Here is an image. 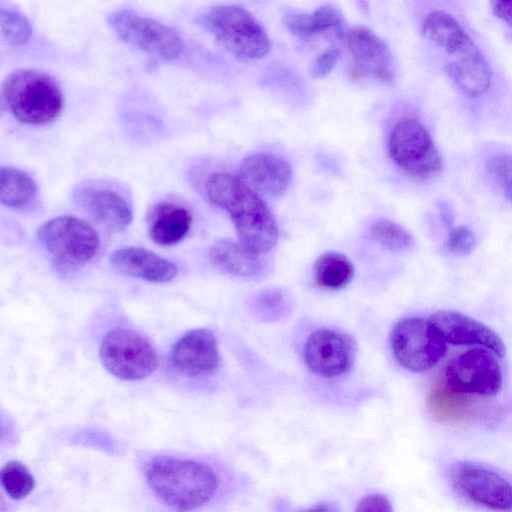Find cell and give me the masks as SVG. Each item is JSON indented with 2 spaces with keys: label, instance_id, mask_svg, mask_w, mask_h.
Instances as JSON below:
<instances>
[{
  "label": "cell",
  "instance_id": "3",
  "mask_svg": "<svg viewBox=\"0 0 512 512\" xmlns=\"http://www.w3.org/2000/svg\"><path fill=\"white\" fill-rule=\"evenodd\" d=\"M1 93L7 110L25 124H48L63 109L59 84L43 71L20 69L10 73L2 83Z\"/></svg>",
  "mask_w": 512,
  "mask_h": 512
},
{
  "label": "cell",
  "instance_id": "1",
  "mask_svg": "<svg viewBox=\"0 0 512 512\" xmlns=\"http://www.w3.org/2000/svg\"><path fill=\"white\" fill-rule=\"evenodd\" d=\"M205 191L212 204L228 213L245 248L262 255L275 246L278 228L273 215L263 199L237 176L213 173L206 180Z\"/></svg>",
  "mask_w": 512,
  "mask_h": 512
},
{
  "label": "cell",
  "instance_id": "21",
  "mask_svg": "<svg viewBox=\"0 0 512 512\" xmlns=\"http://www.w3.org/2000/svg\"><path fill=\"white\" fill-rule=\"evenodd\" d=\"M209 256L221 270L243 278L259 277L267 268V263L261 255L232 239L216 241L210 248Z\"/></svg>",
  "mask_w": 512,
  "mask_h": 512
},
{
  "label": "cell",
  "instance_id": "16",
  "mask_svg": "<svg viewBox=\"0 0 512 512\" xmlns=\"http://www.w3.org/2000/svg\"><path fill=\"white\" fill-rule=\"evenodd\" d=\"M429 320L448 344L486 348L499 358L505 354V345L498 334L474 318L456 311L439 310Z\"/></svg>",
  "mask_w": 512,
  "mask_h": 512
},
{
  "label": "cell",
  "instance_id": "19",
  "mask_svg": "<svg viewBox=\"0 0 512 512\" xmlns=\"http://www.w3.org/2000/svg\"><path fill=\"white\" fill-rule=\"evenodd\" d=\"M78 205L95 221L121 231L132 221V211L123 196L102 188H84L75 195Z\"/></svg>",
  "mask_w": 512,
  "mask_h": 512
},
{
  "label": "cell",
  "instance_id": "32",
  "mask_svg": "<svg viewBox=\"0 0 512 512\" xmlns=\"http://www.w3.org/2000/svg\"><path fill=\"white\" fill-rule=\"evenodd\" d=\"M340 56V50L337 47H330L318 55L312 65V75L322 78L328 75L336 65Z\"/></svg>",
  "mask_w": 512,
  "mask_h": 512
},
{
  "label": "cell",
  "instance_id": "33",
  "mask_svg": "<svg viewBox=\"0 0 512 512\" xmlns=\"http://www.w3.org/2000/svg\"><path fill=\"white\" fill-rule=\"evenodd\" d=\"M355 512H393L390 500L383 494L373 493L362 497Z\"/></svg>",
  "mask_w": 512,
  "mask_h": 512
},
{
  "label": "cell",
  "instance_id": "10",
  "mask_svg": "<svg viewBox=\"0 0 512 512\" xmlns=\"http://www.w3.org/2000/svg\"><path fill=\"white\" fill-rule=\"evenodd\" d=\"M497 355L475 347L453 357L443 373L445 384L465 395L493 396L502 387V370Z\"/></svg>",
  "mask_w": 512,
  "mask_h": 512
},
{
  "label": "cell",
  "instance_id": "22",
  "mask_svg": "<svg viewBox=\"0 0 512 512\" xmlns=\"http://www.w3.org/2000/svg\"><path fill=\"white\" fill-rule=\"evenodd\" d=\"M284 23L289 32L302 39L315 36L339 38L344 33L342 14L330 4L322 5L312 13L289 14Z\"/></svg>",
  "mask_w": 512,
  "mask_h": 512
},
{
  "label": "cell",
  "instance_id": "34",
  "mask_svg": "<svg viewBox=\"0 0 512 512\" xmlns=\"http://www.w3.org/2000/svg\"><path fill=\"white\" fill-rule=\"evenodd\" d=\"M491 5L494 16L512 28V0H497Z\"/></svg>",
  "mask_w": 512,
  "mask_h": 512
},
{
  "label": "cell",
  "instance_id": "18",
  "mask_svg": "<svg viewBox=\"0 0 512 512\" xmlns=\"http://www.w3.org/2000/svg\"><path fill=\"white\" fill-rule=\"evenodd\" d=\"M111 265L120 273L153 283H167L178 274L170 260L142 247L130 246L113 251Z\"/></svg>",
  "mask_w": 512,
  "mask_h": 512
},
{
  "label": "cell",
  "instance_id": "25",
  "mask_svg": "<svg viewBox=\"0 0 512 512\" xmlns=\"http://www.w3.org/2000/svg\"><path fill=\"white\" fill-rule=\"evenodd\" d=\"M36 194L34 180L24 171L3 166L0 172V200L10 208H23Z\"/></svg>",
  "mask_w": 512,
  "mask_h": 512
},
{
  "label": "cell",
  "instance_id": "8",
  "mask_svg": "<svg viewBox=\"0 0 512 512\" xmlns=\"http://www.w3.org/2000/svg\"><path fill=\"white\" fill-rule=\"evenodd\" d=\"M100 359L109 373L126 381L146 378L158 366L153 346L141 335L123 328L105 335L100 346Z\"/></svg>",
  "mask_w": 512,
  "mask_h": 512
},
{
  "label": "cell",
  "instance_id": "27",
  "mask_svg": "<svg viewBox=\"0 0 512 512\" xmlns=\"http://www.w3.org/2000/svg\"><path fill=\"white\" fill-rule=\"evenodd\" d=\"M369 236L392 252L407 251L413 245L412 235L402 225L387 219L374 222L369 229Z\"/></svg>",
  "mask_w": 512,
  "mask_h": 512
},
{
  "label": "cell",
  "instance_id": "28",
  "mask_svg": "<svg viewBox=\"0 0 512 512\" xmlns=\"http://www.w3.org/2000/svg\"><path fill=\"white\" fill-rule=\"evenodd\" d=\"M0 482L6 494L16 500L28 496L35 487L30 470L19 461H9L2 467Z\"/></svg>",
  "mask_w": 512,
  "mask_h": 512
},
{
  "label": "cell",
  "instance_id": "20",
  "mask_svg": "<svg viewBox=\"0 0 512 512\" xmlns=\"http://www.w3.org/2000/svg\"><path fill=\"white\" fill-rule=\"evenodd\" d=\"M192 216L184 206L173 202H160L153 206L147 218L151 239L161 246L179 243L188 234Z\"/></svg>",
  "mask_w": 512,
  "mask_h": 512
},
{
  "label": "cell",
  "instance_id": "6",
  "mask_svg": "<svg viewBox=\"0 0 512 512\" xmlns=\"http://www.w3.org/2000/svg\"><path fill=\"white\" fill-rule=\"evenodd\" d=\"M108 24L124 42L161 60H175L184 49L182 38L173 28L132 9L114 11Z\"/></svg>",
  "mask_w": 512,
  "mask_h": 512
},
{
  "label": "cell",
  "instance_id": "24",
  "mask_svg": "<svg viewBox=\"0 0 512 512\" xmlns=\"http://www.w3.org/2000/svg\"><path fill=\"white\" fill-rule=\"evenodd\" d=\"M354 276L351 261L338 252L321 254L314 265L316 284L327 290H339L346 287Z\"/></svg>",
  "mask_w": 512,
  "mask_h": 512
},
{
  "label": "cell",
  "instance_id": "13",
  "mask_svg": "<svg viewBox=\"0 0 512 512\" xmlns=\"http://www.w3.org/2000/svg\"><path fill=\"white\" fill-rule=\"evenodd\" d=\"M344 41L352 57L349 73L353 80L370 75L387 84L394 81L392 56L375 33L364 27H353L345 32Z\"/></svg>",
  "mask_w": 512,
  "mask_h": 512
},
{
  "label": "cell",
  "instance_id": "11",
  "mask_svg": "<svg viewBox=\"0 0 512 512\" xmlns=\"http://www.w3.org/2000/svg\"><path fill=\"white\" fill-rule=\"evenodd\" d=\"M450 479L454 488L471 502L494 511L512 510V485L500 474L462 461L452 466Z\"/></svg>",
  "mask_w": 512,
  "mask_h": 512
},
{
  "label": "cell",
  "instance_id": "14",
  "mask_svg": "<svg viewBox=\"0 0 512 512\" xmlns=\"http://www.w3.org/2000/svg\"><path fill=\"white\" fill-rule=\"evenodd\" d=\"M355 345L343 333L320 329L314 331L304 347V358L308 368L326 378L340 376L353 364Z\"/></svg>",
  "mask_w": 512,
  "mask_h": 512
},
{
  "label": "cell",
  "instance_id": "12",
  "mask_svg": "<svg viewBox=\"0 0 512 512\" xmlns=\"http://www.w3.org/2000/svg\"><path fill=\"white\" fill-rule=\"evenodd\" d=\"M443 50L447 55L446 73L459 90L469 97H478L488 91L492 82V70L467 32Z\"/></svg>",
  "mask_w": 512,
  "mask_h": 512
},
{
  "label": "cell",
  "instance_id": "5",
  "mask_svg": "<svg viewBox=\"0 0 512 512\" xmlns=\"http://www.w3.org/2000/svg\"><path fill=\"white\" fill-rule=\"evenodd\" d=\"M388 153L404 173L417 179L436 177L444 167L429 131L416 119H403L392 128Z\"/></svg>",
  "mask_w": 512,
  "mask_h": 512
},
{
  "label": "cell",
  "instance_id": "26",
  "mask_svg": "<svg viewBox=\"0 0 512 512\" xmlns=\"http://www.w3.org/2000/svg\"><path fill=\"white\" fill-rule=\"evenodd\" d=\"M249 309L260 321L273 322L288 315L292 301L287 292L278 288H269L254 294L249 300Z\"/></svg>",
  "mask_w": 512,
  "mask_h": 512
},
{
  "label": "cell",
  "instance_id": "9",
  "mask_svg": "<svg viewBox=\"0 0 512 512\" xmlns=\"http://www.w3.org/2000/svg\"><path fill=\"white\" fill-rule=\"evenodd\" d=\"M45 250L67 265H82L90 261L99 249V237L86 221L63 215L46 221L38 231Z\"/></svg>",
  "mask_w": 512,
  "mask_h": 512
},
{
  "label": "cell",
  "instance_id": "17",
  "mask_svg": "<svg viewBox=\"0 0 512 512\" xmlns=\"http://www.w3.org/2000/svg\"><path fill=\"white\" fill-rule=\"evenodd\" d=\"M237 178L261 198H274L288 188L292 171L282 158L267 154H251L241 162Z\"/></svg>",
  "mask_w": 512,
  "mask_h": 512
},
{
  "label": "cell",
  "instance_id": "36",
  "mask_svg": "<svg viewBox=\"0 0 512 512\" xmlns=\"http://www.w3.org/2000/svg\"><path fill=\"white\" fill-rule=\"evenodd\" d=\"M440 218L444 226L447 227V229L452 227L453 213L446 204H442L440 206Z\"/></svg>",
  "mask_w": 512,
  "mask_h": 512
},
{
  "label": "cell",
  "instance_id": "30",
  "mask_svg": "<svg viewBox=\"0 0 512 512\" xmlns=\"http://www.w3.org/2000/svg\"><path fill=\"white\" fill-rule=\"evenodd\" d=\"M486 170L502 194L512 202V156L501 154L489 158Z\"/></svg>",
  "mask_w": 512,
  "mask_h": 512
},
{
  "label": "cell",
  "instance_id": "4",
  "mask_svg": "<svg viewBox=\"0 0 512 512\" xmlns=\"http://www.w3.org/2000/svg\"><path fill=\"white\" fill-rule=\"evenodd\" d=\"M203 26L234 56L256 60L270 50V39L259 21L245 8L217 5L202 16Z\"/></svg>",
  "mask_w": 512,
  "mask_h": 512
},
{
  "label": "cell",
  "instance_id": "15",
  "mask_svg": "<svg viewBox=\"0 0 512 512\" xmlns=\"http://www.w3.org/2000/svg\"><path fill=\"white\" fill-rule=\"evenodd\" d=\"M170 359L182 375L193 378L209 375L220 362L217 340L208 329L191 330L174 344Z\"/></svg>",
  "mask_w": 512,
  "mask_h": 512
},
{
  "label": "cell",
  "instance_id": "29",
  "mask_svg": "<svg viewBox=\"0 0 512 512\" xmlns=\"http://www.w3.org/2000/svg\"><path fill=\"white\" fill-rule=\"evenodd\" d=\"M2 37L10 45H22L31 36V24L27 17L17 10L4 8L0 10Z\"/></svg>",
  "mask_w": 512,
  "mask_h": 512
},
{
  "label": "cell",
  "instance_id": "31",
  "mask_svg": "<svg viewBox=\"0 0 512 512\" xmlns=\"http://www.w3.org/2000/svg\"><path fill=\"white\" fill-rule=\"evenodd\" d=\"M444 242V251L454 255H467L476 245L474 233L466 226L451 227Z\"/></svg>",
  "mask_w": 512,
  "mask_h": 512
},
{
  "label": "cell",
  "instance_id": "7",
  "mask_svg": "<svg viewBox=\"0 0 512 512\" xmlns=\"http://www.w3.org/2000/svg\"><path fill=\"white\" fill-rule=\"evenodd\" d=\"M390 340L398 363L413 372L431 369L447 352V343L429 318L411 317L399 321Z\"/></svg>",
  "mask_w": 512,
  "mask_h": 512
},
{
  "label": "cell",
  "instance_id": "23",
  "mask_svg": "<svg viewBox=\"0 0 512 512\" xmlns=\"http://www.w3.org/2000/svg\"><path fill=\"white\" fill-rule=\"evenodd\" d=\"M473 402L469 395L450 389L443 379L437 380L427 397V408L431 416L439 422H458L473 412Z\"/></svg>",
  "mask_w": 512,
  "mask_h": 512
},
{
  "label": "cell",
  "instance_id": "2",
  "mask_svg": "<svg viewBox=\"0 0 512 512\" xmlns=\"http://www.w3.org/2000/svg\"><path fill=\"white\" fill-rule=\"evenodd\" d=\"M144 475L160 500L178 512L203 506L218 487L214 470L194 460L157 457L146 464Z\"/></svg>",
  "mask_w": 512,
  "mask_h": 512
},
{
  "label": "cell",
  "instance_id": "35",
  "mask_svg": "<svg viewBox=\"0 0 512 512\" xmlns=\"http://www.w3.org/2000/svg\"><path fill=\"white\" fill-rule=\"evenodd\" d=\"M299 512H341L338 506L329 501L319 502L309 508H305Z\"/></svg>",
  "mask_w": 512,
  "mask_h": 512
}]
</instances>
